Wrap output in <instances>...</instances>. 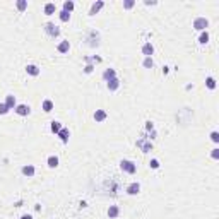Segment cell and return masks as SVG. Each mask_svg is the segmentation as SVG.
<instances>
[{
	"label": "cell",
	"instance_id": "obj_1",
	"mask_svg": "<svg viewBox=\"0 0 219 219\" xmlns=\"http://www.w3.org/2000/svg\"><path fill=\"white\" fill-rule=\"evenodd\" d=\"M120 168L125 173H130V175H133V173L137 171V166H135L132 161H127V159H123V161L120 163Z\"/></svg>",
	"mask_w": 219,
	"mask_h": 219
},
{
	"label": "cell",
	"instance_id": "obj_2",
	"mask_svg": "<svg viewBox=\"0 0 219 219\" xmlns=\"http://www.w3.org/2000/svg\"><path fill=\"white\" fill-rule=\"evenodd\" d=\"M207 26H209V21H207L206 17H197L195 21H193V27L199 29V31H204Z\"/></svg>",
	"mask_w": 219,
	"mask_h": 219
},
{
	"label": "cell",
	"instance_id": "obj_3",
	"mask_svg": "<svg viewBox=\"0 0 219 219\" xmlns=\"http://www.w3.org/2000/svg\"><path fill=\"white\" fill-rule=\"evenodd\" d=\"M45 31H46V33H48L50 36H53V38L60 35V29H58V27H57L55 24H52V22H48L46 26H45Z\"/></svg>",
	"mask_w": 219,
	"mask_h": 219
},
{
	"label": "cell",
	"instance_id": "obj_4",
	"mask_svg": "<svg viewBox=\"0 0 219 219\" xmlns=\"http://www.w3.org/2000/svg\"><path fill=\"white\" fill-rule=\"evenodd\" d=\"M14 110H16V113H17V115H21V116L29 115V106H26V104H19V106H16Z\"/></svg>",
	"mask_w": 219,
	"mask_h": 219
},
{
	"label": "cell",
	"instance_id": "obj_5",
	"mask_svg": "<svg viewBox=\"0 0 219 219\" xmlns=\"http://www.w3.org/2000/svg\"><path fill=\"white\" fill-rule=\"evenodd\" d=\"M139 190H141V185L139 183H130L129 187H127V193H129V195H137Z\"/></svg>",
	"mask_w": 219,
	"mask_h": 219
},
{
	"label": "cell",
	"instance_id": "obj_6",
	"mask_svg": "<svg viewBox=\"0 0 219 219\" xmlns=\"http://www.w3.org/2000/svg\"><path fill=\"white\" fill-rule=\"evenodd\" d=\"M137 146L141 147V149L144 151V152H147V151L152 149V144H151V142H146V139H141V141L137 142Z\"/></svg>",
	"mask_w": 219,
	"mask_h": 219
},
{
	"label": "cell",
	"instance_id": "obj_7",
	"mask_svg": "<svg viewBox=\"0 0 219 219\" xmlns=\"http://www.w3.org/2000/svg\"><path fill=\"white\" fill-rule=\"evenodd\" d=\"M55 10H57V5L53 4V2H48V4L45 5V14H46V16H52V14H55Z\"/></svg>",
	"mask_w": 219,
	"mask_h": 219
},
{
	"label": "cell",
	"instance_id": "obj_8",
	"mask_svg": "<svg viewBox=\"0 0 219 219\" xmlns=\"http://www.w3.org/2000/svg\"><path fill=\"white\" fill-rule=\"evenodd\" d=\"M142 53H144L146 57H151L152 53H154V46H152L151 43H146L144 46H142Z\"/></svg>",
	"mask_w": 219,
	"mask_h": 219
},
{
	"label": "cell",
	"instance_id": "obj_9",
	"mask_svg": "<svg viewBox=\"0 0 219 219\" xmlns=\"http://www.w3.org/2000/svg\"><path fill=\"white\" fill-rule=\"evenodd\" d=\"M118 214H120V209H118V206H110V209H108V216H110L111 219H115Z\"/></svg>",
	"mask_w": 219,
	"mask_h": 219
},
{
	"label": "cell",
	"instance_id": "obj_10",
	"mask_svg": "<svg viewBox=\"0 0 219 219\" xmlns=\"http://www.w3.org/2000/svg\"><path fill=\"white\" fill-rule=\"evenodd\" d=\"M118 86H120V82H118V79H111V81H108V89L110 91H116L118 89Z\"/></svg>",
	"mask_w": 219,
	"mask_h": 219
},
{
	"label": "cell",
	"instance_id": "obj_11",
	"mask_svg": "<svg viewBox=\"0 0 219 219\" xmlns=\"http://www.w3.org/2000/svg\"><path fill=\"white\" fill-rule=\"evenodd\" d=\"M5 104H7L9 110H14V108H16V98H14V96H7V98H5Z\"/></svg>",
	"mask_w": 219,
	"mask_h": 219
},
{
	"label": "cell",
	"instance_id": "obj_12",
	"mask_svg": "<svg viewBox=\"0 0 219 219\" xmlns=\"http://www.w3.org/2000/svg\"><path fill=\"white\" fill-rule=\"evenodd\" d=\"M69 48H70L69 41H62V43L58 45V48H57V50H58L60 53H67V52H69Z\"/></svg>",
	"mask_w": 219,
	"mask_h": 219
},
{
	"label": "cell",
	"instance_id": "obj_13",
	"mask_svg": "<svg viewBox=\"0 0 219 219\" xmlns=\"http://www.w3.org/2000/svg\"><path fill=\"white\" fill-rule=\"evenodd\" d=\"M104 118H106V113H104L103 110H96V113H94V120H96V122H103Z\"/></svg>",
	"mask_w": 219,
	"mask_h": 219
},
{
	"label": "cell",
	"instance_id": "obj_14",
	"mask_svg": "<svg viewBox=\"0 0 219 219\" xmlns=\"http://www.w3.org/2000/svg\"><path fill=\"white\" fill-rule=\"evenodd\" d=\"M103 2H96V4H93V7H91V10H89V14H91V16H94V14L96 12H98V10L99 9H101V7H103Z\"/></svg>",
	"mask_w": 219,
	"mask_h": 219
},
{
	"label": "cell",
	"instance_id": "obj_15",
	"mask_svg": "<svg viewBox=\"0 0 219 219\" xmlns=\"http://www.w3.org/2000/svg\"><path fill=\"white\" fill-rule=\"evenodd\" d=\"M22 173H24L26 176H33V175H35V166H31V164L24 166V168H22Z\"/></svg>",
	"mask_w": 219,
	"mask_h": 219
},
{
	"label": "cell",
	"instance_id": "obj_16",
	"mask_svg": "<svg viewBox=\"0 0 219 219\" xmlns=\"http://www.w3.org/2000/svg\"><path fill=\"white\" fill-rule=\"evenodd\" d=\"M103 77L106 79V81H111V79H115V77H116V75H115V70H113V69H108V70H104Z\"/></svg>",
	"mask_w": 219,
	"mask_h": 219
},
{
	"label": "cell",
	"instance_id": "obj_17",
	"mask_svg": "<svg viewBox=\"0 0 219 219\" xmlns=\"http://www.w3.org/2000/svg\"><path fill=\"white\" fill-rule=\"evenodd\" d=\"M26 70H27V74H31V75H38L39 74V69L36 67V65H27Z\"/></svg>",
	"mask_w": 219,
	"mask_h": 219
},
{
	"label": "cell",
	"instance_id": "obj_18",
	"mask_svg": "<svg viewBox=\"0 0 219 219\" xmlns=\"http://www.w3.org/2000/svg\"><path fill=\"white\" fill-rule=\"evenodd\" d=\"M58 137H60L64 142H67V141H69V130H67V129H62L60 132H58Z\"/></svg>",
	"mask_w": 219,
	"mask_h": 219
},
{
	"label": "cell",
	"instance_id": "obj_19",
	"mask_svg": "<svg viewBox=\"0 0 219 219\" xmlns=\"http://www.w3.org/2000/svg\"><path fill=\"white\" fill-rule=\"evenodd\" d=\"M48 166H50V168H57V166H58V158L50 156V158H48Z\"/></svg>",
	"mask_w": 219,
	"mask_h": 219
},
{
	"label": "cell",
	"instance_id": "obj_20",
	"mask_svg": "<svg viewBox=\"0 0 219 219\" xmlns=\"http://www.w3.org/2000/svg\"><path fill=\"white\" fill-rule=\"evenodd\" d=\"M43 110H45V111H52V110H53V103H52V101H50V99H45V101H43Z\"/></svg>",
	"mask_w": 219,
	"mask_h": 219
},
{
	"label": "cell",
	"instance_id": "obj_21",
	"mask_svg": "<svg viewBox=\"0 0 219 219\" xmlns=\"http://www.w3.org/2000/svg\"><path fill=\"white\" fill-rule=\"evenodd\" d=\"M64 10L65 12H72L74 10V2H64Z\"/></svg>",
	"mask_w": 219,
	"mask_h": 219
},
{
	"label": "cell",
	"instance_id": "obj_22",
	"mask_svg": "<svg viewBox=\"0 0 219 219\" xmlns=\"http://www.w3.org/2000/svg\"><path fill=\"white\" fill-rule=\"evenodd\" d=\"M152 65H154L152 58H151V57H146V58H144V67H146V69H152Z\"/></svg>",
	"mask_w": 219,
	"mask_h": 219
},
{
	"label": "cell",
	"instance_id": "obj_23",
	"mask_svg": "<svg viewBox=\"0 0 219 219\" xmlns=\"http://www.w3.org/2000/svg\"><path fill=\"white\" fill-rule=\"evenodd\" d=\"M62 130V125L58 123V122H52V132H55V133H58Z\"/></svg>",
	"mask_w": 219,
	"mask_h": 219
},
{
	"label": "cell",
	"instance_id": "obj_24",
	"mask_svg": "<svg viewBox=\"0 0 219 219\" xmlns=\"http://www.w3.org/2000/svg\"><path fill=\"white\" fill-rule=\"evenodd\" d=\"M199 41H200L202 45L207 43V41H209V33H207V31H206V33H202V35L199 36Z\"/></svg>",
	"mask_w": 219,
	"mask_h": 219
},
{
	"label": "cell",
	"instance_id": "obj_25",
	"mask_svg": "<svg viewBox=\"0 0 219 219\" xmlns=\"http://www.w3.org/2000/svg\"><path fill=\"white\" fill-rule=\"evenodd\" d=\"M17 9L21 10V12L27 9V2H26V0H19V2H17Z\"/></svg>",
	"mask_w": 219,
	"mask_h": 219
},
{
	"label": "cell",
	"instance_id": "obj_26",
	"mask_svg": "<svg viewBox=\"0 0 219 219\" xmlns=\"http://www.w3.org/2000/svg\"><path fill=\"white\" fill-rule=\"evenodd\" d=\"M69 19H70V14H69V12H65V10H60V21L67 22Z\"/></svg>",
	"mask_w": 219,
	"mask_h": 219
},
{
	"label": "cell",
	"instance_id": "obj_27",
	"mask_svg": "<svg viewBox=\"0 0 219 219\" xmlns=\"http://www.w3.org/2000/svg\"><path fill=\"white\" fill-rule=\"evenodd\" d=\"M149 166L152 168V170H158V168H159V161H158V159H151V161H149Z\"/></svg>",
	"mask_w": 219,
	"mask_h": 219
},
{
	"label": "cell",
	"instance_id": "obj_28",
	"mask_svg": "<svg viewBox=\"0 0 219 219\" xmlns=\"http://www.w3.org/2000/svg\"><path fill=\"white\" fill-rule=\"evenodd\" d=\"M206 82H207V87H209V89H214V87H216V81L212 77H209Z\"/></svg>",
	"mask_w": 219,
	"mask_h": 219
},
{
	"label": "cell",
	"instance_id": "obj_29",
	"mask_svg": "<svg viewBox=\"0 0 219 219\" xmlns=\"http://www.w3.org/2000/svg\"><path fill=\"white\" fill-rule=\"evenodd\" d=\"M7 111H9V108H7V104H5V103H0V115H5Z\"/></svg>",
	"mask_w": 219,
	"mask_h": 219
},
{
	"label": "cell",
	"instance_id": "obj_30",
	"mask_svg": "<svg viewBox=\"0 0 219 219\" xmlns=\"http://www.w3.org/2000/svg\"><path fill=\"white\" fill-rule=\"evenodd\" d=\"M210 139H212L214 142H219V133L217 132H212V133H210Z\"/></svg>",
	"mask_w": 219,
	"mask_h": 219
},
{
	"label": "cell",
	"instance_id": "obj_31",
	"mask_svg": "<svg viewBox=\"0 0 219 219\" xmlns=\"http://www.w3.org/2000/svg\"><path fill=\"white\" fill-rule=\"evenodd\" d=\"M123 7H125V9H132V7H133V2H132V0H129V2H123Z\"/></svg>",
	"mask_w": 219,
	"mask_h": 219
},
{
	"label": "cell",
	"instance_id": "obj_32",
	"mask_svg": "<svg viewBox=\"0 0 219 219\" xmlns=\"http://www.w3.org/2000/svg\"><path fill=\"white\" fill-rule=\"evenodd\" d=\"M212 158H214V159L219 158V149H212Z\"/></svg>",
	"mask_w": 219,
	"mask_h": 219
},
{
	"label": "cell",
	"instance_id": "obj_33",
	"mask_svg": "<svg viewBox=\"0 0 219 219\" xmlns=\"http://www.w3.org/2000/svg\"><path fill=\"white\" fill-rule=\"evenodd\" d=\"M93 69H94V67H93V65H87V67H86V69H84V70H86L87 74H91V72H93Z\"/></svg>",
	"mask_w": 219,
	"mask_h": 219
},
{
	"label": "cell",
	"instance_id": "obj_34",
	"mask_svg": "<svg viewBox=\"0 0 219 219\" xmlns=\"http://www.w3.org/2000/svg\"><path fill=\"white\" fill-rule=\"evenodd\" d=\"M21 219H33V217H31V216H22Z\"/></svg>",
	"mask_w": 219,
	"mask_h": 219
}]
</instances>
